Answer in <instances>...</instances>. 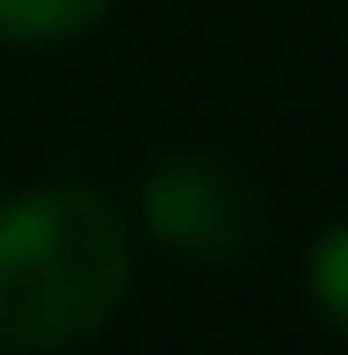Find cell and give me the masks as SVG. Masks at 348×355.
<instances>
[{"label":"cell","mask_w":348,"mask_h":355,"mask_svg":"<svg viewBox=\"0 0 348 355\" xmlns=\"http://www.w3.org/2000/svg\"><path fill=\"white\" fill-rule=\"evenodd\" d=\"M131 297V225L94 182H37L0 203V348L51 355Z\"/></svg>","instance_id":"1"},{"label":"cell","mask_w":348,"mask_h":355,"mask_svg":"<svg viewBox=\"0 0 348 355\" xmlns=\"http://www.w3.org/2000/svg\"><path fill=\"white\" fill-rule=\"evenodd\" d=\"M138 211L167 254L203 261V268H232L261 247V196L218 153H160L146 167Z\"/></svg>","instance_id":"2"},{"label":"cell","mask_w":348,"mask_h":355,"mask_svg":"<svg viewBox=\"0 0 348 355\" xmlns=\"http://www.w3.org/2000/svg\"><path fill=\"white\" fill-rule=\"evenodd\" d=\"M116 0H0V37L8 44H66L94 29Z\"/></svg>","instance_id":"3"},{"label":"cell","mask_w":348,"mask_h":355,"mask_svg":"<svg viewBox=\"0 0 348 355\" xmlns=\"http://www.w3.org/2000/svg\"><path fill=\"white\" fill-rule=\"evenodd\" d=\"M305 290H312V312L334 334H348V218L334 232H320V247H312V261H305Z\"/></svg>","instance_id":"4"}]
</instances>
